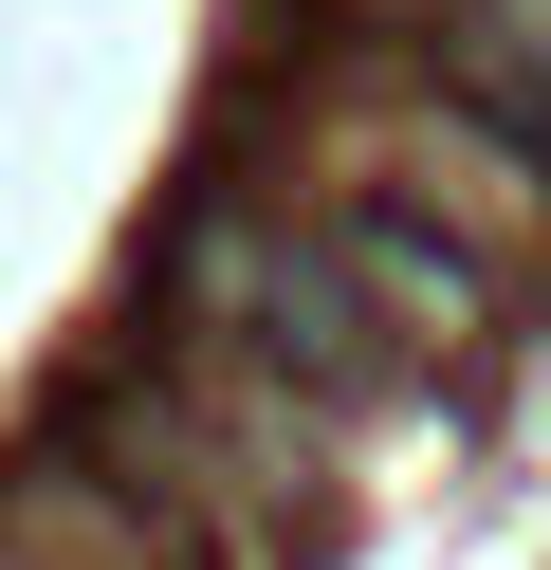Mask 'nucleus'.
Masks as SVG:
<instances>
[{"instance_id":"2","label":"nucleus","mask_w":551,"mask_h":570,"mask_svg":"<svg viewBox=\"0 0 551 570\" xmlns=\"http://www.w3.org/2000/svg\"><path fill=\"white\" fill-rule=\"evenodd\" d=\"M331 258L367 276V313H386V332H478V313H496V276H478L441 222H404V203H350V222H331Z\"/></svg>"},{"instance_id":"1","label":"nucleus","mask_w":551,"mask_h":570,"mask_svg":"<svg viewBox=\"0 0 551 570\" xmlns=\"http://www.w3.org/2000/svg\"><path fill=\"white\" fill-rule=\"evenodd\" d=\"M203 313H220V350L239 368H276V386H386V313H367V276L331 258V239H294V222H203Z\"/></svg>"}]
</instances>
